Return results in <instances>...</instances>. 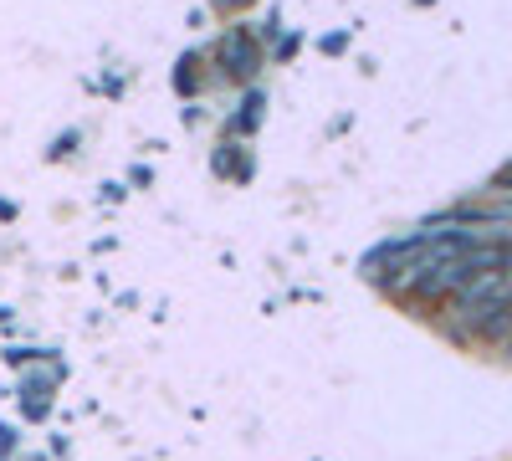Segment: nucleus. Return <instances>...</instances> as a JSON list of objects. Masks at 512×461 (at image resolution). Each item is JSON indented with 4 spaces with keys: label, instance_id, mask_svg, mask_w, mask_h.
<instances>
[{
    "label": "nucleus",
    "instance_id": "1",
    "mask_svg": "<svg viewBox=\"0 0 512 461\" xmlns=\"http://www.w3.org/2000/svg\"><path fill=\"white\" fill-rule=\"evenodd\" d=\"M497 354H502V359H507V364H512V339H507V344H502V349H497Z\"/></svg>",
    "mask_w": 512,
    "mask_h": 461
}]
</instances>
